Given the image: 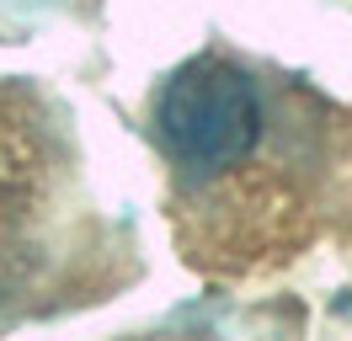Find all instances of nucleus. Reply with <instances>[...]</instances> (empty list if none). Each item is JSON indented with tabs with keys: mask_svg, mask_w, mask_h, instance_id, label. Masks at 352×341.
I'll use <instances>...</instances> for the list:
<instances>
[{
	"mask_svg": "<svg viewBox=\"0 0 352 341\" xmlns=\"http://www.w3.org/2000/svg\"><path fill=\"white\" fill-rule=\"evenodd\" d=\"M272 102L262 80L235 59L198 54L176 69L155 96V139L187 187L224 182L251 166L267 144Z\"/></svg>",
	"mask_w": 352,
	"mask_h": 341,
	"instance_id": "obj_1",
	"label": "nucleus"
}]
</instances>
